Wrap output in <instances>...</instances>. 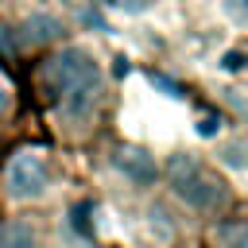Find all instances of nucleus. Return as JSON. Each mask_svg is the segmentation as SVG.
Wrapping results in <instances>:
<instances>
[{
  "instance_id": "obj_1",
  "label": "nucleus",
  "mask_w": 248,
  "mask_h": 248,
  "mask_svg": "<svg viewBox=\"0 0 248 248\" xmlns=\"http://www.w3.org/2000/svg\"><path fill=\"white\" fill-rule=\"evenodd\" d=\"M39 93L74 124L89 120L101 101V66L85 46H62L39 66Z\"/></svg>"
},
{
  "instance_id": "obj_2",
  "label": "nucleus",
  "mask_w": 248,
  "mask_h": 248,
  "mask_svg": "<svg viewBox=\"0 0 248 248\" xmlns=\"http://www.w3.org/2000/svg\"><path fill=\"white\" fill-rule=\"evenodd\" d=\"M167 178H170V190L198 213H217L225 209L229 202V190L217 174H209L194 155H174L167 163Z\"/></svg>"
},
{
  "instance_id": "obj_3",
  "label": "nucleus",
  "mask_w": 248,
  "mask_h": 248,
  "mask_svg": "<svg viewBox=\"0 0 248 248\" xmlns=\"http://www.w3.org/2000/svg\"><path fill=\"white\" fill-rule=\"evenodd\" d=\"M0 186L8 202H39L50 190V159L39 147H16L0 170Z\"/></svg>"
},
{
  "instance_id": "obj_4",
  "label": "nucleus",
  "mask_w": 248,
  "mask_h": 248,
  "mask_svg": "<svg viewBox=\"0 0 248 248\" xmlns=\"http://www.w3.org/2000/svg\"><path fill=\"white\" fill-rule=\"evenodd\" d=\"M112 163H116V170H124V178H132L136 186H151L155 174H159L155 159H151L143 147H132V143H120L116 155H112Z\"/></svg>"
},
{
  "instance_id": "obj_5",
  "label": "nucleus",
  "mask_w": 248,
  "mask_h": 248,
  "mask_svg": "<svg viewBox=\"0 0 248 248\" xmlns=\"http://www.w3.org/2000/svg\"><path fill=\"white\" fill-rule=\"evenodd\" d=\"M19 31H23V43H54V39H62V19H54L46 12H35V16L23 19Z\"/></svg>"
},
{
  "instance_id": "obj_6",
  "label": "nucleus",
  "mask_w": 248,
  "mask_h": 248,
  "mask_svg": "<svg viewBox=\"0 0 248 248\" xmlns=\"http://www.w3.org/2000/svg\"><path fill=\"white\" fill-rule=\"evenodd\" d=\"M0 248H39V232L31 221L23 217H12L0 225Z\"/></svg>"
},
{
  "instance_id": "obj_7",
  "label": "nucleus",
  "mask_w": 248,
  "mask_h": 248,
  "mask_svg": "<svg viewBox=\"0 0 248 248\" xmlns=\"http://www.w3.org/2000/svg\"><path fill=\"white\" fill-rule=\"evenodd\" d=\"M217 240H221V248H248V225L244 221H229V225L217 229Z\"/></svg>"
},
{
  "instance_id": "obj_8",
  "label": "nucleus",
  "mask_w": 248,
  "mask_h": 248,
  "mask_svg": "<svg viewBox=\"0 0 248 248\" xmlns=\"http://www.w3.org/2000/svg\"><path fill=\"white\" fill-rule=\"evenodd\" d=\"M221 155H225V163H232V167H248V143H229Z\"/></svg>"
},
{
  "instance_id": "obj_9",
  "label": "nucleus",
  "mask_w": 248,
  "mask_h": 248,
  "mask_svg": "<svg viewBox=\"0 0 248 248\" xmlns=\"http://www.w3.org/2000/svg\"><path fill=\"white\" fill-rule=\"evenodd\" d=\"M225 16L236 23H248V0H225Z\"/></svg>"
},
{
  "instance_id": "obj_10",
  "label": "nucleus",
  "mask_w": 248,
  "mask_h": 248,
  "mask_svg": "<svg viewBox=\"0 0 248 248\" xmlns=\"http://www.w3.org/2000/svg\"><path fill=\"white\" fill-rule=\"evenodd\" d=\"M217 128H221V116H202L198 120V136H217Z\"/></svg>"
},
{
  "instance_id": "obj_11",
  "label": "nucleus",
  "mask_w": 248,
  "mask_h": 248,
  "mask_svg": "<svg viewBox=\"0 0 248 248\" xmlns=\"http://www.w3.org/2000/svg\"><path fill=\"white\" fill-rule=\"evenodd\" d=\"M244 62H248V58H244V50H229V54L221 58V66H225V70H240Z\"/></svg>"
},
{
  "instance_id": "obj_12",
  "label": "nucleus",
  "mask_w": 248,
  "mask_h": 248,
  "mask_svg": "<svg viewBox=\"0 0 248 248\" xmlns=\"http://www.w3.org/2000/svg\"><path fill=\"white\" fill-rule=\"evenodd\" d=\"M151 81H155V85H159V89H167V93H170V97H182V85H174V81H170V78H163V74H151Z\"/></svg>"
},
{
  "instance_id": "obj_13",
  "label": "nucleus",
  "mask_w": 248,
  "mask_h": 248,
  "mask_svg": "<svg viewBox=\"0 0 248 248\" xmlns=\"http://www.w3.org/2000/svg\"><path fill=\"white\" fill-rule=\"evenodd\" d=\"M116 4H120V8H128V12H140V8H147L151 0H116Z\"/></svg>"
},
{
  "instance_id": "obj_14",
  "label": "nucleus",
  "mask_w": 248,
  "mask_h": 248,
  "mask_svg": "<svg viewBox=\"0 0 248 248\" xmlns=\"http://www.w3.org/2000/svg\"><path fill=\"white\" fill-rule=\"evenodd\" d=\"M4 108H8V85L0 81V116H4Z\"/></svg>"
}]
</instances>
